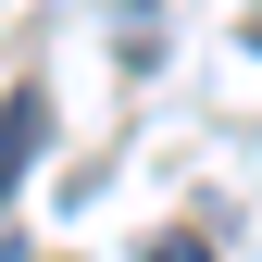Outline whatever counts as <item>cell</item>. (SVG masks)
Wrapping results in <instances>:
<instances>
[{"label": "cell", "mask_w": 262, "mask_h": 262, "mask_svg": "<svg viewBox=\"0 0 262 262\" xmlns=\"http://www.w3.org/2000/svg\"><path fill=\"white\" fill-rule=\"evenodd\" d=\"M38 138H50V100H38V88H13V100H0V200H13V175L38 162Z\"/></svg>", "instance_id": "cell-1"}, {"label": "cell", "mask_w": 262, "mask_h": 262, "mask_svg": "<svg viewBox=\"0 0 262 262\" xmlns=\"http://www.w3.org/2000/svg\"><path fill=\"white\" fill-rule=\"evenodd\" d=\"M150 262H212V250L200 237H150Z\"/></svg>", "instance_id": "cell-3"}, {"label": "cell", "mask_w": 262, "mask_h": 262, "mask_svg": "<svg viewBox=\"0 0 262 262\" xmlns=\"http://www.w3.org/2000/svg\"><path fill=\"white\" fill-rule=\"evenodd\" d=\"M0 262H25V237H13V225H0Z\"/></svg>", "instance_id": "cell-4"}, {"label": "cell", "mask_w": 262, "mask_h": 262, "mask_svg": "<svg viewBox=\"0 0 262 262\" xmlns=\"http://www.w3.org/2000/svg\"><path fill=\"white\" fill-rule=\"evenodd\" d=\"M162 25H175V13H150V0H138V13H113V62H125V75H162V50H175Z\"/></svg>", "instance_id": "cell-2"}]
</instances>
